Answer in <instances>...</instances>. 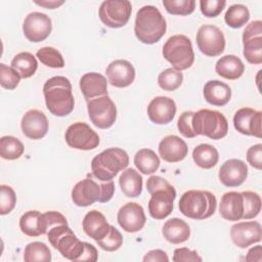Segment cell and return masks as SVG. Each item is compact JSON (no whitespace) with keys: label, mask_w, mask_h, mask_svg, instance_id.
Here are the masks:
<instances>
[{"label":"cell","mask_w":262,"mask_h":262,"mask_svg":"<svg viewBox=\"0 0 262 262\" xmlns=\"http://www.w3.org/2000/svg\"><path fill=\"white\" fill-rule=\"evenodd\" d=\"M244 56L252 64L262 63V21L253 20L243 33Z\"/></svg>","instance_id":"14"},{"label":"cell","mask_w":262,"mask_h":262,"mask_svg":"<svg viewBox=\"0 0 262 262\" xmlns=\"http://www.w3.org/2000/svg\"><path fill=\"white\" fill-rule=\"evenodd\" d=\"M246 261L261 262L262 261V247L260 245H258V246L251 248L246 256Z\"/></svg>","instance_id":"52"},{"label":"cell","mask_w":262,"mask_h":262,"mask_svg":"<svg viewBox=\"0 0 262 262\" xmlns=\"http://www.w3.org/2000/svg\"><path fill=\"white\" fill-rule=\"evenodd\" d=\"M41 213L36 210H31L24 213L19 219V228L23 233L28 236L41 235L39 228V218Z\"/></svg>","instance_id":"37"},{"label":"cell","mask_w":262,"mask_h":262,"mask_svg":"<svg viewBox=\"0 0 262 262\" xmlns=\"http://www.w3.org/2000/svg\"><path fill=\"white\" fill-rule=\"evenodd\" d=\"M144 262H168L169 257L167 253L163 250H151L147 252L143 257Z\"/></svg>","instance_id":"50"},{"label":"cell","mask_w":262,"mask_h":262,"mask_svg":"<svg viewBox=\"0 0 262 262\" xmlns=\"http://www.w3.org/2000/svg\"><path fill=\"white\" fill-rule=\"evenodd\" d=\"M37 5H40V6H43L45 8H48V9H54V8H57L58 6L62 5L64 3V1H55V0H52V1H48V0H44V1H34Z\"/></svg>","instance_id":"53"},{"label":"cell","mask_w":262,"mask_h":262,"mask_svg":"<svg viewBox=\"0 0 262 262\" xmlns=\"http://www.w3.org/2000/svg\"><path fill=\"white\" fill-rule=\"evenodd\" d=\"M167 24L160 10L152 5H144L136 13L134 33L144 44L157 43L166 33Z\"/></svg>","instance_id":"4"},{"label":"cell","mask_w":262,"mask_h":262,"mask_svg":"<svg viewBox=\"0 0 262 262\" xmlns=\"http://www.w3.org/2000/svg\"><path fill=\"white\" fill-rule=\"evenodd\" d=\"M203 93L206 101L216 106L225 105L231 98L230 87L219 80L208 81L204 86Z\"/></svg>","instance_id":"27"},{"label":"cell","mask_w":262,"mask_h":262,"mask_svg":"<svg viewBox=\"0 0 262 262\" xmlns=\"http://www.w3.org/2000/svg\"><path fill=\"white\" fill-rule=\"evenodd\" d=\"M250 19V11L243 4H233L229 6L224 15L225 23L233 29H238L245 26Z\"/></svg>","instance_id":"34"},{"label":"cell","mask_w":262,"mask_h":262,"mask_svg":"<svg viewBox=\"0 0 262 262\" xmlns=\"http://www.w3.org/2000/svg\"><path fill=\"white\" fill-rule=\"evenodd\" d=\"M247 161L248 163L258 169H262V144L258 143L255 145H252L247 150Z\"/></svg>","instance_id":"48"},{"label":"cell","mask_w":262,"mask_h":262,"mask_svg":"<svg viewBox=\"0 0 262 262\" xmlns=\"http://www.w3.org/2000/svg\"><path fill=\"white\" fill-rule=\"evenodd\" d=\"M43 94L47 110L56 117L70 115L75 106L72 84L63 76L48 79L43 86Z\"/></svg>","instance_id":"1"},{"label":"cell","mask_w":262,"mask_h":262,"mask_svg":"<svg viewBox=\"0 0 262 262\" xmlns=\"http://www.w3.org/2000/svg\"><path fill=\"white\" fill-rule=\"evenodd\" d=\"M21 77L12 68L4 63H0V84L3 88L13 90L19 84Z\"/></svg>","instance_id":"45"},{"label":"cell","mask_w":262,"mask_h":262,"mask_svg":"<svg viewBox=\"0 0 262 262\" xmlns=\"http://www.w3.org/2000/svg\"><path fill=\"white\" fill-rule=\"evenodd\" d=\"M47 238L62 257L71 261H78L85 249V242L80 241L68 224L52 227L47 232Z\"/></svg>","instance_id":"8"},{"label":"cell","mask_w":262,"mask_h":262,"mask_svg":"<svg viewBox=\"0 0 262 262\" xmlns=\"http://www.w3.org/2000/svg\"><path fill=\"white\" fill-rule=\"evenodd\" d=\"M21 131L30 139L43 138L48 131V120L45 114L39 110L28 111L20 122Z\"/></svg>","instance_id":"22"},{"label":"cell","mask_w":262,"mask_h":262,"mask_svg":"<svg viewBox=\"0 0 262 262\" xmlns=\"http://www.w3.org/2000/svg\"><path fill=\"white\" fill-rule=\"evenodd\" d=\"M183 81V74L179 71H176L173 68H169L160 73L158 77L159 86L166 91H174Z\"/></svg>","instance_id":"39"},{"label":"cell","mask_w":262,"mask_h":262,"mask_svg":"<svg viewBox=\"0 0 262 262\" xmlns=\"http://www.w3.org/2000/svg\"><path fill=\"white\" fill-rule=\"evenodd\" d=\"M70 147L80 150L94 149L99 145L98 134L86 123L76 122L70 125L64 134Z\"/></svg>","instance_id":"12"},{"label":"cell","mask_w":262,"mask_h":262,"mask_svg":"<svg viewBox=\"0 0 262 262\" xmlns=\"http://www.w3.org/2000/svg\"><path fill=\"white\" fill-rule=\"evenodd\" d=\"M191 126L195 135H204L214 140L223 138L228 132V122L224 115L208 108L193 113Z\"/></svg>","instance_id":"7"},{"label":"cell","mask_w":262,"mask_h":262,"mask_svg":"<svg viewBox=\"0 0 262 262\" xmlns=\"http://www.w3.org/2000/svg\"><path fill=\"white\" fill-rule=\"evenodd\" d=\"M24 260L26 262H49L51 261V252L44 243L33 242L26 246Z\"/></svg>","instance_id":"35"},{"label":"cell","mask_w":262,"mask_h":262,"mask_svg":"<svg viewBox=\"0 0 262 262\" xmlns=\"http://www.w3.org/2000/svg\"><path fill=\"white\" fill-rule=\"evenodd\" d=\"M146 189L151 195L148 201L149 215L157 220L168 217L173 211L175 188L161 176L152 175L146 181Z\"/></svg>","instance_id":"3"},{"label":"cell","mask_w":262,"mask_h":262,"mask_svg":"<svg viewBox=\"0 0 262 262\" xmlns=\"http://www.w3.org/2000/svg\"><path fill=\"white\" fill-rule=\"evenodd\" d=\"M60 224H68L67 218L57 211H47L41 213L39 218V228L41 234H47V232L54 226Z\"/></svg>","instance_id":"41"},{"label":"cell","mask_w":262,"mask_h":262,"mask_svg":"<svg viewBox=\"0 0 262 262\" xmlns=\"http://www.w3.org/2000/svg\"><path fill=\"white\" fill-rule=\"evenodd\" d=\"M107 80L112 86L125 88L130 86L135 79V69L126 59H116L105 69Z\"/></svg>","instance_id":"19"},{"label":"cell","mask_w":262,"mask_h":262,"mask_svg":"<svg viewBox=\"0 0 262 262\" xmlns=\"http://www.w3.org/2000/svg\"><path fill=\"white\" fill-rule=\"evenodd\" d=\"M119 225L127 232H137L145 224L146 217L143 208L137 203H127L123 205L117 215Z\"/></svg>","instance_id":"18"},{"label":"cell","mask_w":262,"mask_h":262,"mask_svg":"<svg viewBox=\"0 0 262 262\" xmlns=\"http://www.w3.org/2000/svg\"><path fill=\"white\" fill-rule=\"evenodd\" d=\"M10 66L19 74L23 79L32 77L38 68L36 57L27 51L17 53L11 60Z\"/></svg>","instance_id":"33"},{"label":"cell","mask_w":262,"mask_h":262,"mask_svg":"<svg viewBox=\"0 0 262 262\" xmlns=\"http://www.w3.org/2000/svg\"><path fill=\"white\" fill-rule=\"evenodd\" d=\"M226 5L225 0H201L200 8L201 12L207 17L218 16Z\"/></svg>","instance_id":"46"},{"label":"cell","mask_w":262,"mask_h":262,"mask_svg":"<svg viewBox=\"0 0 262 262\" xmlns=\"http://www.w3.org/2000/svg\"><path fill=\"white\" fill-rule=\"evenodd\" d=\"M244 198L243 219H252L258 216L261 211V198L257 192L246 190L242 192Z\"/></svg>","instance_id":"40"},{"label":"cell","mask_w":262,"mask_h":262,"mask_svg":"<svg viewBox=\"0 0 262 262\" xmlns=\"http://www.w3.org/2000/svg\"><path fill=\"white\" fill-rule=\"evenodd\" d=\"M217 207L216 196L208 190H187L179 200L180 212L188 218L203 220L211 217Z\"/></svg>","instance_id":"5"},{"label":"cell","mask_w":262,"mask_h":262,"mask_svg":"<svg viewBox=\"0 0 262 262\" xmlns=\"http://www.w3.org/2000/svg\"><path fill=\"white\" fill-rule=\"evenodd\" d=\"M176 114L175 101L167 96H157L147 105V116L157 125L170 123Z\"/></svg>","instance_id":"21"},{"label":"cell","mask_w":262,"mask_h":262,"mask_svg":"<svg viewBox=\"0 0 262 262\" xmlns=\"http://www.w3.org/2000/svg\"><path fill=\"white\" fill-rule=\"evenodd\" d=\"M162 233L167 242L178 245L189 238L190 228L184 220L180 218H172L165 222Z\"/></svg>","instance_id":"28"},{"label":"cell","mask_w":262,"mask_h":262,"mask_svg":"<svg viewBox=\"0 0 262 262\" xmlns=\"http://www.w3.org/2000/svg\"><path fill=\"white\" fill-rule=\"evenodd\" d=\"M192 160L200 168L211 169L218 163L219 154L213 145L202 143L194 147L192 151Z\"/></svg>","instance_id":"31"},{"label":"cell","mask_w":262,"mask_h":262,"mask_svg":"<svg viewBox=\"0 0 262 262\" xmlns=\"http://www.w3.org/2000/svg\"><path fill=\"white\" fill-rule=\"evenodd\" d=\"M80 89L87 101L107 95V82L104 76L99 73L91 72L84 74L80 79Z\"/></svg>","instance_id":"25"},{"label":"cell","mask_w":262,"mask_h":262,"mask_svg":"<svg viewBox=\"0 0 262 262\" xmlns=\"http://www.w3.org/2000/svg\"><path fill=\"white\" fill-rule=\"evenodd\" d=\"M23 142L13 136H2L0 139V156L5 160H16L24 154Z\"/></svg>","instance_id":"36"},{"label":"cell","mask_w":262,"mask_h":262,"mask_svg":"<svg viewBox=\"0 0 262 262\" xmlns=\"http://www.w3.org/2000/svg\"><path fill=\"white\" fill-rule=\"evenodd\" d=\"M128 164L129 156L124 149L111 147L92 159V175L101 181H110L120 171L126 169Z\"/></svg>","instance_id":"6"},{"label":"cell","mask_w":262,"mask_h":262,"mask_svg":"<svg viewBox=\"0 0 262 262\" xmlns=\"http://www.w3.org/2000/svg\"><path fill=\"white\" fill-rule=\"evenodd\" d=\"M195 40L200 51L207 56H218L224 51L225 37L222 31L214 25L200 27Z\"/></svg>","instance_id":"13"},{"label":"cell","mask_w":262,"mask_h":262,"mask_svg":"<svg viewBox=\"0 0 262 262\" xmlns=\"http://www.w3.org/2000/svg\"><path fill=\"white\" fill-rule=\"evenodd\" d=\"M159 155L168 163H177L185 159L188 152L186 142L176 135H168L159 143Z\"/></svg>","instance_id":"23"},{"label":"cell","mask_w":262,"mask_h":262,"mask_svg":"<svg viewBox=\"0 0 262 262\" xmlns=\"http://www.w3.org/2000/svg\"><path fill=\"white\" fill-rule=\"evenodd\" d=\"M167 12L173 15H188L195 7L194 0H163Z\"/></svg>","instance_id":"42"},{"label":"cell","mask_w":262,"mask_h":262,"mask_svg":"<svg viewBox=\"0 0 262 262\" xmlns=\"http://www.w3.org/2000/svg\"><path fill=\"white\" fill-rule=\"evenodd\" d=\"M98 259V253H97V250L96 248L89 244V243H86L85 242V249H84V252L82 254V256L79 258V262L81 261H86V262H95L96 260Z\"/></svg>","instance_id":"51"},{"label":"cell","mask_w":262,"mask_h":262,"mask_svg":"<svg viewBox=\"0 0 262 262\" xmlns=\"http://www.w3.org/2000/svg\"><path fill=\"white\" fill-rule=\"evenodd\" d=\"M193 113L194 112H191V111L182 113L177 122V128L179 132L186 138H193L196 136L191 126V119H192Z\"/></svg>","instance_id":"47"},{"label":"cell","mask_w":262,"mask_h":262,"mask_svg":"<svg viewBox=\"0 0 262 262\" xmlns=\"http://www.w3.org/2000/svg\"><path fill=\"white\" fill-rule=\"evenodd\" d=\"M16 204V194L13 188L6 184L0 185V214L10 213Z\"/></svg>","instance_id":"44"},{"label":"cell","mask_w":262,"mask_h":262,"mask_svg":"<svg viewBox=\"0 0 262 262\" xmlns=\"http://www.w3.org/2000/svg\"><path fill=\"white\" fill-rule=\"evenodd\" d=\"M115 192L113 180L101 181L92 174L75 184L72 190V201L78 207H88L95 202L106 203Z\"/></svg>","instance_id":"2"},{"label":"cell","mask_w":262,"mask_h":262,"mask_svg":"<svg viewBox=\"0 0 262 262\" xmlns=\"http://www.w3.org/2000/svg\"><path fill=\"white\" fill-rule=\"evenodd\" d=\"M82 226L84 232L95 242L103 238L110 230V224L107 223L106 218L97 210L89 211L85 215Z\"/></svg>","instance_id":"26"},{"label":"cell","mask_w":262,"mask_h":262,"mask_svg":"<svg viewBox=\"0 0 262 262\" xmlns=\"http://www.w3.org/2000/svg\"><path fill=\"white\" fill-rule=\"evenodd\" d=\"M36 56L46 67L52 69H60L64 67V60L61 53L54 47H42L36 52Z\"/></svg>","instance_id":"38"},{"label":"cell","mask_w":262,"mask_h":262,"mask_svg":"<svg viewBox=\"0 0 262 262\" xmlns=\"http://www.w3.org/2000/svg\"><path fill=\"white\" fill-rule=\"evenodd\" d=\"M52 23L50 17L42 12L34 11L29 13L23 24L25 37L34 43L44 41L51 33Z\"/></svg>","instance_id":"15"},{"label":"cell","mask_w":262,"mask_h":262,"mask_svg":"<svg viewBox=\"0 0 262 262\" xmlns=\"http://www.w3.org/2000/svg\"><path fill=\"white\" fill-rule=\"evenodd\" d=\"M131 12L132 4L128 0H105L100 4L98 15L104 26L118 29L128 23Z\"/></svg>","instance_id":"10"},{"label":"cell","mask_w":262,"mask_h":262,"mask_svg":"<svg viewBox=\"0 0 262 262\" xmlns=\"http://www.w3.org/2000/svg\"><path fill=\"white\" fill-rule=\"evenodd\" d=\"M202 257L195 251L188 248H178L174 250L173 261L174 262H187V261H202Z\"/></svg>","instance_id":"49"},{"label":"cell","mask_w":262,"mask_h":262,"mask_svg":"<svg viewBox=\"0 0 262 262\" xmlns=\"http://www.w3.org/2000/svg\"><path fill=\"white\" fill-rule=\"evenodd\" d=\"M134 164L136 168L145 175L154 174L160 167V159L156 152L149 148L139 149L134 156Z\"/></svg>","instance_id":"32"},{"label":"cell","mask_w":262,"mask_h":262,"mask_svg":"<svg viewBox=\"0 0 262 262\" xmlns=\"http://www.w3.org/2000/svg\"><path fill=\"white\" fill-rule=\"evenodd\" d=\"M215 71L224 79L236 80L244 74L245 66L239 57L233 54H227L217 60Z\"/></svg>","instance_id":"29"},{"label":"cell","mask_w":262,"mask_h":262,"mask_svg":"<svg viewBox=\"0 0 262 262\" xmlns=\"http://www.w3.org/2000/svg\"><path fill=\"white\" fill-rule=\"evenodd\" d=\"M119 184L126 196L137 198L142 191V176L135 169L128 168L120 175Z\"/></svg>","instance_id":"30"},{"label":"cell","mask_w":262,"mask_h":262,"mask_svg":"<svg viewBox=\"0 0 262 262\" xmlns=\"http://www.w3.org/2000/svg\"><path fill=\"white\" fill-rule=\"evenodd\" d=\"M248 176V167L239 159L225 161L219 169L218 177L220 182L227 187H236L245 182Z\"/></svg>","instance_id":"20"},{"label":"cell","mask_w":262,"mask_h":262,"mask_svg":"<svg viewBox=\"0 0 262 262\" xmlns=\"http://www.w3.org/2000/svg\"><path fill=\"white\" fill-rule=\"evenodd\" d=\"M230 237L236 247L241 249H246L249 246L259 243L261 241V225L257 221L238 222L231 226Z\"/></svg>","instance_id":"17"},{"label":"cell","mask_w":262,"mask_h":262,"mask_svg":"<svg viewBox=\"0 0 262 262\" xmlns=\"http://www.w3.org/2000/svg\"><path fill=\"white\" fill-rule=\"evenodd\" d=\"M96 243L102 250L107 252H114L121 248L123 244V236L115 226L110 225V230L107 234L103 238L96 241Z\"/></svg>","instance_id":"43"},{"label":"cell","mask_w":262,"mask_h":262,"mask_svg":"<svg viewBox=\"0 0 262 262\" xmlns=\"http://www.w3.org/2000/svg\"><path fill=\"white\" fill-rule=\"evenodd\" d=\"M163 56L176 71L187 70L194 61L190 39L185 35L171 36L163 46Z\"/></svg>","instance_id":"9"},{"label":"cell","mask_w":262,"mask_h":262,"mask_svg":"<svg viewBox=\"0 0 262 262\" xmlns=\"http://www.w3.org/2000/svg\"><path fill=\"white\" fill-rule=\"evenodd\" d=\"M87 112L92 124L100 129L112 127L117 119V107L108 95L87 101Z\"/></svg>","instance_id":"11"},{"label":"cell","mask_w":262,"mask_h":262,"mask_svg":"<svg viewBox=\"0 0 262 262\" xmlns=\"http://www.w3.org/2000/svg\"><path fill=\"white\" fill-rule=\"evenodd\" d=\"M219 213L228 221H238L244 216V198L242 192L228 191L221 196Z\"/></svg>","instance_id":"24"},{"label":"cell","mask_w":262,"mask_h":262,"mask_svg":"<svg viewBox=\"0 0 262 262\" xmlns=\"http://www.w3.org/2000/svg\"><path fill=\"white\" fill-rule=\"evenodd\" d=\"M262 113L251 107H242L233 116L234 128L244 135L262 137Z\"/></svg>","instance_id":"16"}]
</instances>
